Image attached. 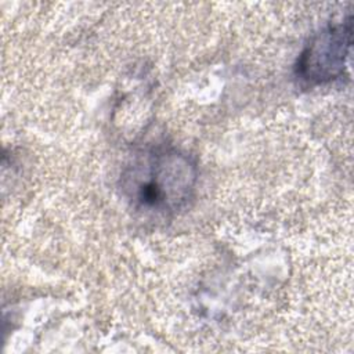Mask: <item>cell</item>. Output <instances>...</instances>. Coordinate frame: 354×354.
I'll return each instance as SVG.
<instances>
[{
	"mask_svg": "<svg viewBox=\"0 0 354 354\" xmlns=\"http://www.w3.org/2000/svg\"><path fill=\"white\" fill-rule=\"evenodd\" d=\"M198 166L171 144H151L133 152L120 174L123 196L145 216L169 218L192 201Z\"/></svg>",
	"mask_w": 354,
	"mask_h": 354,
	"instance_id": "cell-1",
	"label": "cell"
},
{
	"mask_svg": "<svg viewBox=\"0 0 354 354\" xmlns=\"http://www.w3.org/2000/svg\"><path fill=\"white\" fill-rule=\"evenodd\" d=\"M353 43V17L329 24L314 33L295 64L296 77L306 86L332 83L344 76Z\"/></svg>",
	"mask_w": 354,
	"mask_h": 354,
	"instance_id": "cell-2",
	"label": "cell"
}]
</instances>
